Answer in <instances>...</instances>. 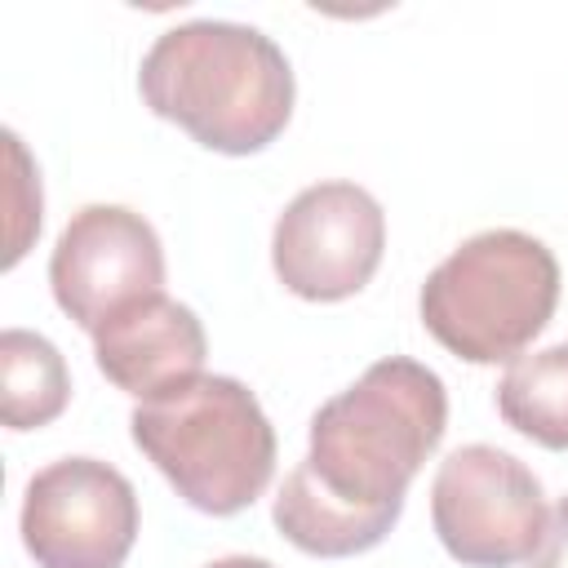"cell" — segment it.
Returning <instances> with one entry per match:
<instances>
[{"instance_id":"8","label":"cell","mask_w":568,"mask_h":568,"mask_svg":"<svg viewBox=\"0 0 568 568\" xmlns=\"http://www.w3.org/2000/svg\"><path fill=\"white\" fill-rule=\"evenodd\" d=\"M49 284L58 306L84 328L98 333L120 311L146 302L164 284V248L155 226L124 204H84L62 226Z\"/></svg>"},{"instance_id":"7","label":"cell","mask_w":568,"mask_h":568,"mask_svg":"<svg viewBox=\"0 0 568 568\" xmlns=\"http://www.w3.org/2000/svg\"><path fill=\"white\" fill-rule=\"evenodd\" d=\"M386 213L355 182H315L288 200L271 235V262L288 293L342 302L382 266Z\"/></svg>"},{"instance_id":"4","label":"cell","mask_w":568,"mask_h":568,"mask_svg":"<svg viewBox=\"0 0 568 568\" xmlns=\"http://www.w3.org/2000/svg\"><path fill=\"white\" fill-rule=\"evenodd\" d=\"M559 302L555 253L515 226L462 240L422 284L426 333L470 364L519 359Z\"/></svg>"},{"instance_id":"15","label":"cell","mask_w":568,"mask_h":568,"mask_svg":"<svg viewBox=\"0 0 568 568\" xmlns=\"http://www.w3.org/2000/svg\"><path fill=\"white\" fill-rule=\"evenodd\" d=\"M209 568H275L271 559H253V555H226V559H213Z\"/></svg>"},{"instance_id":"1","label":"cell","mask_w":568,"mask_h":568,"mask_svg":"<svg viewBox=\"0 0 568 568\" xmlns=\"http://www.w3.org/2000/svg\"><path fill=\"white\" fill-rule=\"evenodd\" d=\"M142 102L222 155L271 146L293 115L284 49L244 22L195 18L155 36L138 71Z\"/></svg>"},{"instance_id":"5","label":"cell","mask_w":568,"mask_h":568,"mask_svg":"<svg viewBox=\"0 0 568 568\" xmlns=\"http://www.w3.org/2000/svg\"><path fill=\"white\" fill-rule=\"evenodd\" d=\"M430 519L457 564L515 568L532 559L550 515L537 475L519 457L493 444H462L435 470Z\"/></svg>"},{"instance_id":"10","label":"cell","mask_w":568,"mask_h":568,"mask_svg":"<svg viewBox=\"0 0 568 568\" xmlns=\"http://www.w3.org/2000/svg\"><path fill=\"white\" fill-rule=\"evenodd\" d=\"M275 528L306 555H320V559H342V555H359V550H373L390 528H395V515H368V510H355L328 493H320L297 466L288 470L280 497H275Z\"/></svg>"},{"instance_id":"12","label":"cell","mask_w":568,"mask_h":568,"mask_svg":"<svg viewBox=\"0 0 568 568\" xmlns=\"http://www.w3.org/2000/svg\"><path fill=\"white\" fill-rule=\"evenodd\" d=\"M497 413L541 448H568V342L510 359L497 382Z\"/></svg>"},{"instance_id":"11","label":"cell","mask_w":568,"mask_h":568,"mask_svg":"<svg viewBox=\"0 0 568 568\" xmlns=\"http://www.w3.org/2000/svg\"><path fill=\"white\" fill-rule=\"evenodd\" d=\"M71 399V373L58 346L27 328L0 333V417L9 430L49 426Z\"/></svg>"},{"instance_id":"13","label":"cell","mask_w":568,"mask_h":568,"mask_svg":"<svg viewBox=\"0 0 568 568\" xmlns=\"http://www.w3.org/2000/svg\"><path fill=\"white\" fill-rule=\"evenodd\" d=\"M4 146H9V164H13V178H9V253H4V266H13L22 253H27V240L40 231V173L31 169L18 133H4Z\"/></svg>"},{"instance_id":"6","label":"cell","mask_w":568,"mask_h":568,"mask_svg":"<svg viewBox=\"0 0 568 568\" xmlns=\"http://www.w3.org/2000/svg\"><path fill=\"white\" fill-rule=\"evenodd\" d=\"M18 524L40 568H120L138 537V493L98 457H62L31 475Z\"/></svg>"},{"instance_id":"3","label":"cell","mask_w":568,"mask_h":568,"mask_svg":"<svg viewBox=\"0 0 568 568\" xmlns=\"http://www.w3.org/2000/svg\"><path fill=\"white\" fill-rule=\"evenodd\" d=\"M133 444L204 515H235L275 475V430L257 395L235 377H195L142 399L129 417Z\"/></svg>"},{"instance_id":"9","label":"cell","mask_w":568,"mask_h":568,"mask_svg":"<svg viewBox=\"0 0 568 568\" xmlns=\"http://www.w3.org/2000/svg\"><path fill=\"white\" fill-rule=\"evenodd\" d=\"M98 368L111 386L138 399H160L200 377L209 337L191 306L155 293L93 333Z\"/></svg>"},{"instance_id":"2","label":"cell","mask_w":568,"mask_h":568,"mask_svg":"<svg viewBox=\"0 0 568 568\" xmlns=\"http://www.w3.org/2000/svg\"><path fill=\"white\" fill-rule=\"evenodd\" d=\"M448 426V390L435 368L390 355L311 417V448L297 470L328 497L368 510H404V493Z\"/></svg>"},{"instance_id":"14","label":"cell","mask_w":568,"mask_h":568,"mask_svg":"<svg viewBox=\"0 0 568 568\" xmlns=\"http://www.w3.org/2000/svg\"><path fill=\"white\" fill-rule=\"evenodd\" d=\"M528 568H568V497L555 506V515L546 519L541 546L532 550Z\"/></svg>"}]
</instances>
